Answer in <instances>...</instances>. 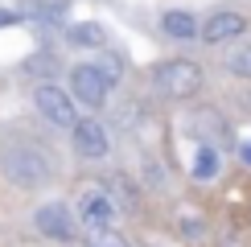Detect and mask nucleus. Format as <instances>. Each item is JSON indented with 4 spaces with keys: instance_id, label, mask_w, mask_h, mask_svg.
<instances>
[{
    "instance_id": "obj_1",
    "label": "nucleus",
    "mask_w": 251,
    "mask_h": 247,
    "mask_svg": "<svg viewBox=\"0 0 251 247\" xmlns=\"http://www.w3.org/2000/svg\"><path fill=\"white\" fill-rule=\"evenodd\" d=\"M0 173H4V181L17 185V190H41L58 169H54V157L33 148V144H8V148L0 152Z\"/></svg>"
},
{
    "instance_id": "obj_2",
    "label": "nucleus",
    "mask_w": 251,
    "mask_h": 247,
    "mask_svg": "<svg viewBox=\"0 0 251 247\" xmlns=\"http://www.w3.org/2000/svg\"><path fill=\"white\" fill-rule=\"evenodd\" d=\"M202 82H206V74H202V66L198 62H190V58H169V62H161V66H152V87L161 91L165 99H194L198 91H202Z\"/></svg>"
},
{
    "instance_id": "obj_3",
    "label": "nucleus",
    "mask_w": 251,
    "mask_h": 247,
    "mask_svg": "<svg viewBox=\"0 0 251 247\" xmlns=\"http://www.w3.org/2000/svg\"><path fill=\"white\" fill-rule=\"evenodd\" d=\"M33 107L41 111V120H50L54 128H75L78 124V99L70 95V91H62L58 82H37Z\"/></svg>"
},
{
    "instance_id": "obj_4",
    "label": "nucleus",
    "mask_w": 251,
    "mask_h": 247,
    "mask_svg": "<svg viewBox=\"0 0 251 247\" xmlns=\"http://www.w3.org/2000/svg\"><path fill=\"white\" fill-rule=\"evenodd\" d=\"M120 214V206L111 202V190L99 181H87L78 185V222L82 231H95V226H111Z\"/></svg>"
},
{
    "instance_id": "obj_5",
    "label": "nucleus",
    "mask_w": 251,
    "mask_h": 247,
    "mask_svg": "<svg viewBox=\"0 0 251 247\" xmlns=\"http://www.w3.org/2000/svg\"><path fill=\"white\" fill-rule=\"evenodd\" d=\"M33 226H37V235H46L54 243H75V235H78L75 210L66 202H41L33 210Z\"/></svg>"
},
{
    "instance_id": "obj_6",
    "label": "nucleus",
    "mask_w": 251,
    "mask_h": 247,
    "mask_svg": "<svg viewBox=\"0 0 251 247\" xmlns=\"http://www.w3.org/2000/svg\"><path fill=\"white\" fill-rule=\"evenodd\" d=\"M66 74H70V95H75L82 107H103V103H107V78L99 74L95 62H78Z\"/></svg>"
},
{
    "instance_id": "obj_7",
    "label": "nucleus",
    "mask_w": 251,
    "mask_h": 247,
    "mask_svg": "<svg viewBox=\"0 0 251 247\" xmlns=\"http://www.w3.org/2000/svg\"><path fill=\"white\" fill-rule=\"evenodd\" d=\"M70 144H75V152L78 157H87V161H103L111 152V132L103 128L99 120H78L75 128H70Z\"/></svg>"
},
{
    "instance_id": "obj_8",
    "label": "nucleus",
    "mask_w": 251,
    "mask_h": 247,
    "mask_svg": "<svg viewBox=\"0 0 251 247\" xmlns=\"http://www.w3.org/2000/svg\"><path fill=\"white\" fill-rule=\"evenodd\" d=\"M243 29H247V17H243V13H235V8H218V13L206 17L202 41H206V46H223V41L243 37Z\"/></svg>"
},
{
    "instance_id": "obj_9",
    "label": "nucleus",
    "mask_w": 251,
    "mask_h": 247,
    "mask_svg": "<svg viewBox=\"0 0 251 247\" xmlns=\"http://www.w3.org/2000/svg\"><path fill=\"white\" fill-rule=\"evenodd\" d=\"M194 132H198L206 144H214V148L231 140V128H226V120L218 116V111H210V107H202V111L194 116Z\"/></svg>"
},
{
    "instance_id": "obj_10",
    "label": "nucleus",
    "mask_w": 251,
    "mask_h": 247,
    "mask_svg": "<svg viewBox=\"0 0 251 247\" xmlns=\"http://www.w3.org/2000/svg\"><path fill=\"white\" fill-rule=\"evenodd\" d=\"M161 29H165V37H173V41H194L202 33V25H198L194 13H185V8H169V13L161 17Z\"/></svg>"
},
{
    "instance_id": "obj_11",
    "label": "nucleus",
    "mask_w": 251,
    "mask_h": 247,
    "mask_svg": "<svg viewBox=\"0 0 251 247\" xmlns=\"http://www.w3.org/2000/svg\"><path fill=\"white\" fill-rule=\"evenodd\" d=\"M66 41L75 49H103V46H107V29L95 25V21H78V25L66 29Z\"/></svg>"
},
{
    "instance_id": "obj_12",
    "label": "nucleus",
    "mask_w": 251,
    "mask_h": 247,
    "mask_svg": "<svg viewBox=\"0 0 251 247\" xmlns=\"http://www.w3.org/2000/svg\"><path fill=\"white\" fill-rule=\"evenodd\" d=\"M103 185L111 190V202L120 206V214H132V210H136V202H140V190H136V181L128 177V173H111Z\"/></svg>"
},
{
    "instance_id": "obj_13",
    "label": "nucleus",
    "mask_w": 251,
    "mask_h": 247,
    "mask_svg": "<svg viewBox=\"0 0 251 247\" xmlns=\"http://www.w3.org/2000/svg\"><path fill=\"white\" fill-rule=\"evenodd\" d=\"M82 247H132V243L116 226H95V231H82Z\"/></svg>"
},
{
    "instance_id": "obj_14",
    "label": "nucleus",
    "mask_w": 251,
    "mask_h": 247,
    "mask_svg": "<svg viewBox=\"0 0 251 247\" xmlns=\"http://www.w3.org/2000/svg\"><path fill=\"white\" fill-rule=\"evenodd\" d=\"M194 177L198 181H214L218 177V148L214 144H202V148L194 152Z\"/></svg>"
},
{
    "instance_id": "obj_15",
    "label": "nucleus",
    "mask_w": 251,
    "mask_h": 247,
    "mask_svg": "<svg viewBox=\"0 0 251 247\" xmlns=\"http://www.w3.org/2000/svg\"><path fill=\"white\" fill-rule=\"evenodd\" d=\"M95 66H99V74L107 78V87H116V82L124 78V58L116 54V49H107V46L99 49V62H95Z\"/></svg>"
},
{
    "instance_id": "obj_16",
    "label": "nucleus",
    "mask_w": 251,
    "mask_h": 247,
    "mask_svg": "<svg viewBox=\"0 0 251 247\" xmlns=\"http://www.w3.org/2000/svg\"><path fill=\"white\" fill-rule=\"evenodd\" d=\"M226 70H231V74H239V78H251V46L231 49V54H226Z\"/></svg>"
},
{
    "instance_id": "obj_17",
    "label": "nucleus",
    "mask_w": 251,
    "mask_h": 247,
    "mask_svg": "<svg viewBox=\"0 0 251 247\" xmlns=\"http://www.w3.org/2000/svg\"><path fill=\"white\" fill-rule=\"evenodd\" d=\"M25 70H33L37 78H46V82H50V74H54V70H58V58H54V54H46V49H41V54H33V58L25 62Z\"/></svg>"
},
{
    "instance_id": "obj_18",
    "label": "nucleus",
    "mask_w": 251,
    "mask_h": 247,
    "mask_svg": "<svg viewBox=\"0 0 251 247\" xmlns=\"http://www.w3.org/2000/svg\"><path fill=\"white\" fill-rule=\"evenodd\" d=\"M21 21H25L21 8H0V29H13V25H21Z\"/></svg>"
},
{
    "instance_id": "obj_19",
    "label": "nucleus",
    "mask_w": 251,
    "mask_h": 247,
    "mask_svg": "<svg viewBox=\"0 0 251 247\" xmlns=\"http://www.w3.org/2000/svg\"><path fill=\"white\" fill-rule=\"evenodd\" d=\"M239 157H243V165L251 169V140H243V144H239Z\"/></svg>"
}]
</instances>
